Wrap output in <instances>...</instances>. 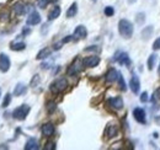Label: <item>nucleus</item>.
I'll return each mask as SVG.
<instances>
[{
    "mask_svg": "<svg viewBox=\"0 0 160 150\" xmlns=\"http://www.w3.org/2000/svg\"><path fill=\"white\" fill-rule=\"evenodd\" d=\"M118 31L120 35L124 38H131L133 35V25L131 21L123 19L118 22Z\"/></svg>",
    "mask_w": 160,
    "mask_h": 150,
    "instance_id": "obj_1",
    "label": "nucleus"
},
{
    "mask_svg": "<svg viewBox=\"0 0 160 150\" xmlns=\"http://www.w3.org/2000/svg\"><path fill=\"white\" fill-rule=\"evenodd\" d=\"M68 88V81L65 78H59L57 80H54L52 84H51V91L53 94H60L63 92L65 89Z\"/></svg>",
    "mask_w": 160,
    "mask_h": 150,
    "instance_id": "obj_2",
    "label": "nucleus"
},
{
    "mask_svg": "<svg viewBox=\"0 0 160 150\" xmlns=\"http://www.w3.org/2000/svg\"><path fill=\"white\" fill-rule=\"evenodd\" d=\"M82 60L80 59V58H77L72 64H70V67L68 68V70H67V74L69 75V76H75V75H78L82 70Z\"/></svg>",
    "mask_w": 160,
    "mask_h": 150,
    "instance_id": "obj_3",
    "label": "nucleus"
},
{
    "mask_svg": "<svg viewBox=\"0 0 160 150\" xmlns=\"http://www.w3.org/2000/svg\"><path fill=\"white\" fill-rule=\"evenodd\" d=\"M28 112H30V106H28V105H22V106H20V107H18V108L14 110L12 117H14L15 119H18V121H23V119L27 117Z\"/></svg>",
    "mask_w": 160,
    "mask_h": 150,
    "instance_id": "obj_4",
    "label": "nucleus"
},
{
    "mask_svg": "<svg viewBox=\"0 0 160 150\" xmlns=\"http://www.w3.org/2000/svg\"><path fill=\"white\" fill-rule=\"evenodd\" d=\"M113 60L117 62L121 65H129L131 64V59H129V57H128V54L126 52H117L115 54Z\"/></svg>",
    "mask_w": 160,
    "mask_h": 150,
    "instance_id": "obj_5",
    "label": "nucleus"
},
{
    "mask_svg": "<svg viewBox=\"0 0 160 150\" xmlns=\"http://www.w3.org/2000/svg\"><path fill=\"white\" fill-rule=\"evenodd\" d=\"M10 65H11L10 58L6 56L5 53H0V72H2V73L9 72Z\"/></svg>",
    "mask_w": 160,
    "mask_h": 150,
    "instance_id": "obj_6",
    "label": "nucleus"
},
{
    "mask_svg": "<svg viewBox=\"0 0 160 150\" xmlns=\"http://www.w3.org/2000/svg\"><path fill=\"white\" fill-rule=\"evenodd\" d=\"M117 134H118V126L113 122H110L105 129V135L107 138H115L117 137Z\"/></svg>",
    "mask_w": 160,
    "mask_h": 150,
    "instance_id": "obj_7",
    "label": "nucleus"
},
{
    "mask_svg": "<svg viewBox=\"0 0 160 150\" xmlns=\"http://www.w3.org/2000/svg\"><path fill=\"white\" fill-rule=\"evenodd\" d=\"M99 63H100V58L98 56H90L82 59V64L85 68H94L99 65Z\"/></svg>",
    "mask_w": 160,
    "mask_h": 150,
    "instance_id": "obj_8",
    "label": "nucleus"
},
{
    "mask_svg": "<svg viewBox=\"0 0 160 150\" xmlns=\"http://www.w3.org/2000/svg\"><path fill=\"white\" fill-rule=\"evenodd\" d=\"M133 117H134V119H136L138 123H140V124H145V123H147L145 111H144L143 108H140V107H137V108L133 110Z\"/></svg>",
    "mask_w": 160,
    "mask_h": 150,
    "instance_id": "obj_9",
    "label": "nucleus"
},
{
    "mask_svg": "<svg viewBox=\"0 0 160 150\" xmlns=\"http://www.w3.org/2000/svg\"><path fill=\"white\" fill-rule=\"evenodd\" d=\"M107 103H108V106L112 107L115 111H118V110H122V108H123V100H122V97H120V96H116V97H113V98H110Z\"/></svg>",
    "mask_w": 160,
    "mask_h": 150,
    "instance_id": "obj_10",
    "label": "nucleus"
},
{
    "mask_svg": "<svg viewBox=\"0 0 160 150\" xmlns=\"http://www.w3.org/2000/svg\"><path fill=\"white\" fill-rule=\"evenodd\" d=\"M88 36V31H86V28H85V26H82V25H79V26H77L75 27V30H74V33H73V37L74 39H82V38H85Z\"/></svg>",
    "mask_w": 160,
    "mask_h": 150,
    "instance_id": "obj_11",
    "label": "nucleus"
},
{
    "mask_svg": "<svg viewBox=\"0 0 160 150\" xmlns=\"http://www.w3.org/2000/svg\"><path fill=\"white\" fill-rule=\"evenodd\" d=\"M129 86H131V90L133 94H138L140 90V81L139 78L137 75H133L131 78V81H129Z\"/></svg>",
    "mask_w": 160,
    "mask_h": 150,
    "instance_id": "obj_12",
    "label": "nucleus"
},
{
    "mask_svg": "<svg viewBox=\"0 0 160 150\" xmlns=\"http://www.w3.org/2000/svg\"><path fill=\"white\" fill-rule=\"evenodd\" d=\"M41 22V16L37 11H32L28 18H27V25L30 26H35V25H38Z\"/></svg>",
    "mask_w": 160,
    "mask_h": 150,
    "instance_id": "obj_13",
    "label": "nucleus"
},
{
    "mask_svg": "<svg viewBox=\"0 0 160 150\" xmlns=\"http://www.w3.org/2000/svg\"><path fill=\"white\" fill-rule=\"evenodd\" d=\"M118 75H120V73L116 69L112 68L107 72V74L105 75V80H106V82H115L116 80H118Z\"/></svg>",
    "mask_w": 160,
    "mask_h": 150,
    "instance_id": "obj_14",
    "label": "nucleus"
},
{
    "mask_svg": "<svg viewBox=\"0 0 160 150\" xmlns=\"http://www.w3.org/2000/svg\"><path fill=\"white\" fill-rule=\"evenodd\" d=\"M42 134H43L44 137H47V138L52 137V135L54 134V126H53L52 123H46V124H43V126H42Z\"/></svg>",
    "mask_w": 160,
    "mask_h": 150,
    "instance_id": "obj_15",
    "label": "nucleus"
},
{
    "mask_svg": "<svg viewBox=\"0 0 160 150\" xmlns=\"http://www.w3.org/2000/svg\"><path fill=\"white\" fill-rule=\"evenodd\" d=\"M37 149H40V147H38V142H37L35 138H30V139L26 142L25 150H37Z\"/></svg>",
    "mask_w": 160,
    "mask_h": 150,
    "instance_id": "obj_16",
    "label": "nucleus"
},
{
    "mask_svg": "<svg viewBox=\"0 0 160 150\" xmlns=\"http://www.w3.org/2000/svg\"><path fill=\"white\" fill-rule=\"evenodd\" d=\"M12 10H14V12H15L18 16H21V15H23V14L26 12V8H25V5H23L22 2H16V4H14Z\"/></svg>",
    "mask_w": 160,
    "mask_h": 150,
    "instance_id": "obj_17",
    "label": "nucleus"
},
{
    "mask_svg": "<svg viewBox=\"0 0 160 150\" xmlns=\"http://www.w3.org/2000/svg\"><path fill=\"white\" fill-rule=\"evenodd\" d=\"M26 91H27V86L22 82H19L14 89V95L15 96H21V95L26 94Z\"/></svg>",
    "mask_w": 160,
    "mask_h": 150,
    "instance_id": "obj_18",
    "label": "nucleus"
},
{
    "mask_svg": "<svg viewBox=\"0 0 160 150\" xmlns=\"http://www.w3.org/2000/svg\"><path fill=\"white\" fill-rule=\"evenodd\" d=\"M60 15V8L59 6H54L51 12L48 14V21H52V20H56L57 18H59Z\"/></svg>",
    "mask_w": 160,
    "mask_h": 150,
    "instance_id": "obj_19",
    "label": "nucleus"
},
{
    "mask_svg": "<svg viewBox=\"0 0 160 150\" xmlns=\"http://www.w3.org/2000/svg\"><path fill=\"white\" fill-rule=\"evenodd\" d=\"M51 49L49 48H43V49H41L40 52H38V54L36 57V59H38V60H42V59H46V58H48V57L51 56Z\"/></svg>",
    "mask_w": 160,
    "mask_h": 150,
    "instance_id": "obj_20",
    "label": "nucleus"
},
{
    "mask_svg": "<svg viewBox=\"0 0 160 150\" xmlns=\"http://www.w3.org/2000/svg\"><path fill=\"white\" fill-rule=\"evenodd\" d=\"M77 12H78V4L73 2L70 5V8L68 9V11H67V18H73V16L77 15Z\"/></svg>",
    "mask_w": 160,
    "mask_h": 150,
    "instance_id": "obj_21",
    "label": "nucleus"
},
{
    "mask_svg": "<svg viewBox=\"0 0 160 150\" xmlns=\"http://www.w3.org/2000/svg\"><path fill=\"white\" fill-rule=\"evenodd\" d=\"M12 51H16V52H19V51H23L25 48H26V44L23 43V42H15V43H11V47H10Z\"/></svg>",
    "mask_w": 160,
    "mask_h": 150,
    "instance_id": "obj_22",
    "label": "nucleus"
},
{
    "mask_svg": "<svg viewBox=\"0 0 160 150\" xmlns=\"http://www.w3.org/2000/svg\"><path fill=\"white\" fill-rule=\"evenodd\" d=\"M155 63H157V54L149 56V59H148V69H149V70H153Z\"/></svg>",
    "mask_w": 160,
    "mask_h": 150,
    "instance_id": "obj_23",
    "label": "nucleus"
},
{
    "mask_svg": "<svg viewBox=\"0 0 160 150\" xmlns=\"http://www.w3.org/2000/svg\"><path fill=\"white\" fill-rule=\"evenodd\" d=\"M152 32H153V26H148V27H145L142 31V36H143V38L148 39V38L152 36Z\"/></svg>",
    "mask_w": 160,
    "mask_h": 150,
    "instance_id": "obj_24",
    "label": "nucleus"
},
{
    "mask_svg": "<svg viewBox=\"0 0 160 150\" xmlns=\"http://www.w3.org/2000/svg\"><path fill=\"white\" fill-rule=\"evenodd\" d=\"M46 108H47V112L49 113V114H52V113L54 112L56 110H57V105H56V102H53V101H49V102H47V106H46Z\"/></svg>",
    "mask_w": 160,
    "mask_h": 150,
    "instance_id": "obj_25",
    "label": "nucleus"
},
{
    "mask_svg": "<svg viewBox=\"0 0 160 150\" xmlns=\"http://www.w3.org/2000/svg\"><path fill=\"white\" fill-rule=\"evenodd\" d=\"M118 84H120V89L122 90V91H126V90H127V86H126L124 79H123V76H122L121 73H120V75H118Z\"/></svg>",
    "mask_w": 160,
    "mask_h": 150,
    "instance_id": "obj_26",
    "label": "nucleus"
},
{
    "mask_svg": "<svg viewBox=\"0 0 160 150\" xmlns=\"http://www.w3.org/2000/svg\"><path fill=\"white\" fill-rule=\"evenodd\" d=\"M10 102H11V95L6 94L5 95V97H4V101H2V107L6 108V107L10 105Z\"/></svg>",
    "mask_w": 160,
    "mask_h": 150,
    "instance_id": "obj_27",
    "label": "nucleus"
},
{
    "mask_svg": "<svg viewBox=\"0 0 160 150\" xmlns=\"http://www.w3.org/2000/svg\"><path fill=\"white\" fill-rule=\"evenodd\" d=\"M103 12H105V15H106V16H108V18H110V16H112V15L115 14V9H113L112 6H106V8H105V10H103Z\"/></svg>",
    "mask_w": 160,
    "mask_h": 150,
    "instance_id": "obj_28",
    "label": "nucleus"
},
{
    "mask_svg": "<svg viewBox=\"0 0 160 150\" xmlns=\"http://www.w3.org/2000/svg\"><path fill=\"white\" fill-rule=\"evenodd\" d=\"M152 101H153V102H160V88H158V89L154 91Z\"/></svg>",
    "mask_w": 160,
    "mask_h": 150,
    "instance_id": "obj_29",
    "label": "nucleus"
},
{
    "mask_svg": "<svg viewBox=\"0 0 160 150\" xmlns=\"http://www.w3.org/2000/svg\"><path fill=\"white\" fill-rule=\"evenodd\" d=\"M49 1H51V0H37V5L40 6L41 9H44Z\"/></svg>",
    "mask_w": 160,
    "mask_h": 150,
    "instance_id": "obj_30",
    "label": "nucleus"
},
{
    "mask_svg": "<svg viewBox=\"0 0 160 150\" xmlns=\"http://www.w3.org/2000/svg\"><path fill=\"white\" fill-rule=\"evenodd\" d=\"M44 149H46V150H53V149H56V144H54L53 142H48V143L46 144Z\"/></svg>",
    "mask_w": 160,
    "mask_h": 150,
    "instance_id": "obj_31",
    "label": "nucleus"
},
{
    "mask_svg": "<svg viewBox=\"0 0 160 150\" xmlns=\"http://www.w3.org/2000/svg\"><path fill=\"white\" fill-rule=\"evenodd\" d=\"M144 18H145V15H144L143 12L138 14V15H137V22H138V23H143V22H144V20H145Z\"/></svg>",
    "mask_w": 160,
    "mask_h": 150,
    "instance_id": "obj_32",
    "label": "nucleus"
},
{
    "mask_svg": "<svg viewBox=\"0 0 160 150\" xmlns=\"http://www.w3.org/2000/svg\"><path fill=\"white\" fill-rule=\"evenodd\" d=\"M153 49H155V51L160 49V37L158 39H155V42L153 43Z\"/></svg>",
    "mask_w": 160,
    "mask_h": 150,
    "instance_id": "obj_33",
    "label": "nucleus"
},
{
    "mask_svg": "<svg viewBox=\"0 0 160 150\" xmlns=\"http://www.w3.org/2000/svg\"><path fill=\"white\" fill-rule=\"evenodd\" d=\"M140 101H142V102H147V101H148V92H143V94H142Z\"/></svg>",
    "mask_w": 160,
    "mask_h": 150,
    "instance_id": "obj_34",
    "label": "nucleus"
},
{
    "mask_svg": "<svg viewBox=\"0 0 160 150\" xmlns=\"http://www.w3.org/2000/svg\"><path fill=\"white\" fill-rule=\"evenodd\" d=\"M62 44H64V43H63L62 41H60V42H58V43H56V44L53 46V49H54V51H58V49H60V47H62Z\"/></svg>",
    "mask_w": 160,
    "mask_h": 150,
    "instance_id": "obj_35",
    "label": "nucleus"
},
{
    "mask_svg": "<svg viewBox=\"0 0 160 150\" xmlns=\"http://www.w3.org/2000/svg\"><path fill=\"white\" fill-rule=\"evenodd\" d=\"M30 32H31V30H30V28H23V30H22V35H23V36L28 35Z\"/></svg>",
    "mask_w": 160,
    "mask_h": 150,
    "instance_id": "obj_36",
    "label": "nucleus"
},
{
    "mask_svg": "<svg viewBox=\"0 0 160 150\" xmlns=\"http://www.w3.org/2000/svg\"><path fill=\"white\" fill-rule=\"evenodd\" d=\"M134 1H136V0H128V2H129V4H133Z\"/></svg>",
    "mask_w": 160,
    "mask_h": 150,
    "instance_id": "obj_37",
    "label": "nucleus"
},
{
    "mask_svg": "<svg viewBox=\"0 0 160 150\" xmlns=\"http://www.w3.org/2000/svg\"><path fill=\"white\" fill-rule=\"evenodd\" d=\"M158 74L160 75V64H159V69H158Z\"/></svg>",
    "mask_w": 160,
    "mask_h": 150,
    "instance_id": "obj_38",
    "label": "nucleus"
},
{
    "mask_svg": "<svg viewBox=\"0 0 160 150\" xmlns=\"http://www.w3.org/2000/svg\"><path fill=\"white\" fill-rule=\"evenodd\" d=\"M92 1H96V0H92Z\"/></svg>",
    "mask_w": 160,
    "mask_h": 150,
    "instance_id": "obj_39",
    "label": "nucleus"
},
{
    "mask_svg": "<svg viewBox=\"0 0 160 150\" xmlns=\"http://www.w3.org/2000/svg\"><path fill=\"white\" fill-rule=\"evenodd\" d=\"M0 96H1V92H0Z\"/></svg>",
    "mask_w": 160,
    "mask_h": 150,
    "instance_id": "obj_40",
    "label": "nucleus"
}]
</instances>
